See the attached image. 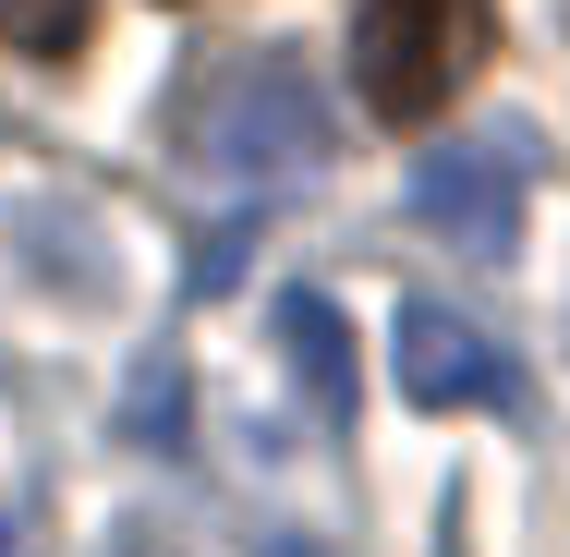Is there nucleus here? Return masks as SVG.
Masks as SVG:
<instances>
[{
	"mask_svg": "<svg viewBox=\"0 0 570 557\" xmlns=\"http://www.w3.org/2000/svg\"><path fill=\"white\" fill-rule=\"evenodd\" d=\"M498 37V0H364L352 12V86L376 121H438Z\"/></svg>",
	"mask_w": 570,
	"mask_h": 557,
	"instance_id": "1",
	"label": "nucleus"
},
{
	"mask_svg": "<svg viewBox=\"0 0 570 557\" xmlns=\"http://www.w3.org/2000/svg\"><path fill=\"white\" fill-rule=\"evenodd\" d=\"M195 146H207L219 170L279 182V170H316V158H328V110H316L304 61H230L219 98L195 110Z\"/></svg>",
	"mask_w": 570,
	"mask_h": 557,
	"instance_id": "2",
	"label": "nucleus"
},
{
	"mask_svg": "<svg viewBox=\"0 0 570 557\" xmlns=\"http://www.w3.org/2000/svg\"><path fill=\"white\" fill-rule=\"evenodd\" d=\"M522 133H461V146H425L413 158V219L438 230L450 255H473V267H498L510 242H522Z\"/></svg>",
	"mask_w": 570,
	"mask_h": 557,
	"instance_id": "3",
	"label": "nucleus"
},
{
	"mask_svg": "<svg viewBox=\"0 0 570 557\" xmlns=\"http://www.w3.org/2000/svg\"><path fill=\"white\" fill-rule=\"evenodd\" d=\"M389 364H401V400H425V412H510L522 400V364L485 328H461L450 304H401L389 316Z\"/></svg>",
	"mask_w": 570,
	"mask_h": 557,
	"instance_id": "4",
	"label": "nucleus"
},
{
	"mask_svg": "<svg viewBox=\"0 0 570 557\" xmlns=\"http://www.w3.org/2000/svg\"><path fill=\"white\" fill-rule=\"evenodd\" d=\"M279 351H292L304 400H316L328 425H352V328H341L328 291H279Z\"/></svg>",
	"mask_w": 570,
	"mask_h": 557,
	"instance_id": "5",
	"label": "nucleus"
},
{
	"mask_svg": "<svg viewBox=\"0 0 570 557\" xmlns=\"http://www.w3.org/2000/svg\"><path fill=\"white\" fill-rule=\"evenodd\" d=\"M0 49H37V61L86 49V0H0Z\"/></svg>",
	"mask_w": 570,
	"mask_h": 557,
	"instance_id": "6",
	"label": "nucleus"
}]
</instances>
